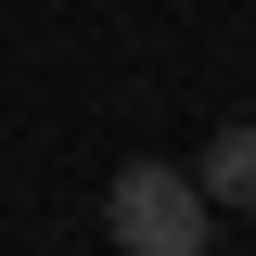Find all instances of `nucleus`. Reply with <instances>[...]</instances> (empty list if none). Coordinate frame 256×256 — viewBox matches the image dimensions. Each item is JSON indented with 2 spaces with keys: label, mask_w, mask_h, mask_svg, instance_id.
<instances>
[{
  "label": "nucleus",
  "mask_w": 256,
  "mask_h": 256,
  "mask_svg": "<svg viewBox=\"0 0 256 256\" xmlns=\"http://www.w3.org/2000/svg\"><path fill=\"white\" fill-rule=\"evenodd\" d=\"M102 230H116L128 256H192L205 230H218V205H205V180L166 154H128L116 180H102Z\"/></svg>",
  "instance_id": "nucleus-1"
},
{
  "label": "nucleus",
  "mask_w": 256,
  "mask_h": 256,
  "mask_svg": "<svg viewBox=\"0 0 256 256\" xmlns=\"http://www.w3.org/2000/svg\"><path fill=\"white\" fill-rule=\"evenodd\" d=\"M192 180H205V205H218V218H256V128H218Z\"/></svg>",
  "instance_id": "nucleus-2"
}]
</instances>
